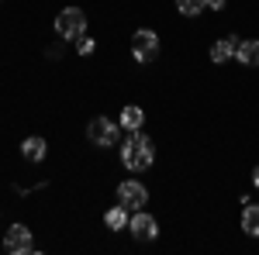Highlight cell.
<instances>
[{
	"label": "cell",
	"mask_w": 259,
	"mask_h": 255,
	"mask_svg": "<svg viewBox=\"0 0 259 255\" xmlns=\"http://www.w3.org/2000/svg\"><path fill=\"white\" fill-rule=\"evenodd\" d=\"M121 166L128 173H149L156 166V141L145 131H128V138L121 141Z\"/></svg>",
	"instance_id": "obj_1"
},
{
	"label": "cell",
	"mask_w": 259,
	"mask_h": 255,
	"mask_svg": "<svg viewBox=\"0 0 259 255\" xmlns=\"http://www.w3.org/2000/svg\"><path fill=\"white\" fill-rule=\"evenodd\" d=\"M87 141L94 148H114V145H121V124L104 118V114H97V118L87 124Z\"/></svg>",
	"instance_id": "obj_2"
},
{
	"label": "cell",
	"mask_w": 259,
	"mask_h": 255,
	"mask_svg": "<svg viewBox=\"0 0 259 255\" xmlns=\"http://www.w3.org/2000/svg\"><path fill=\"white\" fill-rule=\"evenodd\" d=\"M132 59L139 66H152L159 59V35L152 28H135L132 31Z\"/></svg>",
	"instance_id": "obj_3"
},
{
	"label": "cell",
	"mask_w": 259,
	"mask_h": 255,
	"mask_svg": "<svg viewBox=\"0 0 259 255\" xmlns=\"http://www.w3.org/2000/svg\"><path fill=\"white\" fill-rule=\"evenodd\" d=\"M56 35L62 41H80L87 35V14L80 7H62L56 14Z\"/></svg>",
	"instance_id": "obj_4"
},
{
	"label": "cell",
	"mask_w": 259,
	"mask_h": 255,
	"mask_svg": "<svg viewBox=\"0 0 259 255\" xmlns=\"http://www.w3.org/2000/svg\"><path fill=\"white\" fill-rule=\"evenodd\" d=\"M4 248H7L11 255H31L38 245H35L31 228H28V224H21V221H14V224L4 231Z\"/></svg>",
	"instance_id": "obj_5"
},
{
	"label": "cell",
	"mask_w": 259,
	"mask_h": 255,
	"mask_svg": "<svg viewBox=\"0 0 259 255\" xmlns=\"http://www.w3.org/2000/svg\"><path fill=\"white\" fill-rule=\"evenodd\" d=\"M118 203L128 207L132 214H135V211H145V203H149V186H145L142 179H121L118 183Z\"/></svg>",
	"instance_id": "obj_6"
},
{
	"label": "cell",
	"mask_w": 259,
	"mask_h": 255,
	"mask_svg": "<svg viewBox=\"0 0 259 255\" xmlns=\"http://www.w3.org/2000/svg\"><path fill=\"white\" fill-rule=\"evenodd\" d=\"M128 231L135 241H156L159 238V221L149 214V211H135L132 221H128Z\"/></svg>",
	"instance_id": "obj_7"
},
{
	"label": "cell",
	"mask_w": 259,
	"mask_h": 255,
	"mask_svg": "<svg viewBox=\"0 0 259 255\" xmlns=\"http://www.w3.org/2000/svg\"><path fill=\"white\" fill-rule=\"evenodd\" d=\"M239 35H225V38H218L214 45H211V52H207V59L214 62V66H225V62L235 59V52H239Z\"/></svg>",
	"instance_id": "obj_8"
},
{
	"label": "cell",
	"mask_w": 259,
	"mask_h": 255,
	"mask_svg": "<svg viewBox=\"0 0 259 255\" xmlns=\"http://www.w3.org/2000/svg\"><path fill=\"white\" fill-rule=\"evenodd\" d=\"M21 156H24V162H41V159L49 156V141L41 135H28L21 141Z\"/></svg>",
	"instance_id": "obj_9"
},
{
	"label": "cell",
	"mask_w": 259,
	"mask_h": 255,
	"mask_svg": "<svg viewBox=\"0 0 259 255\" xmlns=\"http://www.w3.org/2000/svg\"><path fill=\"white\" fill-rule=\"evenodd\" d=\"M235 62L245 66V69H259V38H242L239 52H235Z\"/></svg>",
	"instance_id": "obj_10"
},
{
	"label": "cell",
	"mask_w": 259,
	"mask_h": 255,
	"mask_svg": "<svg viewBox=\"0 0 259 255\" xmlns=\"http://www.w3.org/2000/svg\"><path fill=\"white\" fill-rule=\"evenodd\" d=\"M118 121H121V131H139L142 124H145V111H142L139 104H124Z\"/></svg>",
	"instance_id": "obj_11"
},
{
	"label": "cell",
	"mask_w": 259,
	"mask_h": 255,
	"mask_svg": "<svg viewBox=\"0 0 259 255\" xmlns=\"http://www.w3.org/2000/svg\"><path fill=\"white\" fill-rule=\"evenodd\" d=\"M128 221H132V211L121 207V203H114V207L104 214V228H107V231H128Z\"/></svg>",
	"instance_id": "obj_12"
},
{
	"label": "cell",
	"mask_w": 259,
	"mask_h": 255,
	"mask_svg": "<svg viewBox=\"0 0 259 255\" xmlns=\"http://www.w3.org/2000/svg\"><path fill=\"white\" fill-rule=\"evenodd\" d=\"M242 231L249 238H259V203H242Z\"/></svg>",
	"instance_id": "obj_13"
},
{
	"label": "cell",
	"mask_w": 259,
	"mask_h": 255,
	"mask_svg": "<svg viewBox=\"0 0 259 255\" xmlns=\"http://www.w3.org/2000/svg\"><path fill=\"white\" fill-rule=\"evenodd\" d=\"M173 4H177V11L183 18H200L207 11V0H173Z\"/></svg>",
	"instance_id": "obj_14"
},
{
	"label": "cell",
	"mask_w": 259,
	"mask_h": 255,
	"mask_svg": "<svg viewBox=\"0 0 259 255\" xmlns=\"http://www.w3.org/2000/svg\"><path fill=\"white\" fill-rule=\"evenodd\" d=\"M76 52H80V56H94V52H97V38H87V35H83V38L76 41Z\"/></svg>",
	"instance_id": "obj_15"
},
{
	"label": "cell",
	"mask_w": 259,
	"mask_h": 255,
	"mask_svg": "<svg viewBox=\"0 0 259 255\" xmlns=\"http://www.w3.org/2000/svg\"><path fill=\"white\" fill-rule=\"evenodd\" d=\"M228 0H207V11H225Z\"/></svg>",
	"instance_id": "obj_16"
},
{
	"label": "cell",
	"mask_w": 259,
	"mask_h": 255,
	"mask_svg": "<svg viewBox=\"0 0 259 255\" xmlns=\"http://www.w3.org/2000/svg\"><path fill=\"white\" fill-rule=\"evenodd\" d=\"M252 186H256V190H259V166H256V169H252Z\"/></svg>",
	"instance_id": "obj_17"
}]
</instances>
